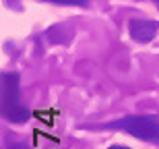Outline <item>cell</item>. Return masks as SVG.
Returning a JSON list of instances; mask_svg holds the SVG:
<instances>
[{
    "instance_id": "6",
    "label": "cell",
    "mask_w": 159,
    "mask_h": 149,
    "mask_svg": "<svg viewBox=\"0 0 159 149\" xmlns=\"http://www.w3.org/2000/svg\"><path fill=\"white\" fill-rule=\"evenodd\" d=\"M107 149H130V147H126V145H112V147H107Z\"/></svg>"
},
{
    "instance_id": "1",
    "label": "cell",
    "mask_w": 159,
    "mask_h": 149,
    "mask_svg": "<svg viewBox=\"0 0 159 149\" xmlns=\"http://www.w3.org/2000/svg\"><path fill=\"white\" fill-rule=\"evenodd\" d=\"M0 112H2V118L12 124H23L31 118L29 108L21 100L19 72H2L0 75Z\"/></svg>"
},
{
    "instance_id": "5",
    "label": "cell",
    "mask_w": 159,
    "mask_h": 149,
    "mask_svg": "<svg viewBox=\"0 0 159 149\" xmlns=\"http://www.w3.org/2000/svg\"><path fill=\"white\" fill-rule=\"evenodd\" d=\"M6 149H29V147H27L25 143H8Z\"/></svg>"
},
{
    "instance_id": "4",
    "label": "cell",
    "mask_w": 159,
    "mask_h": 149,
    "mask_svg": "<svg viewBox=\"0 0 159 149\" xmlns=\"http://www.w3.org/2000/svg\"><path fill=\"white\" fill-rule=\"evenodd\" d=\"M41 2H52L60 6H87L89 0H41Z\"/></svg>"
},
{
    "instance_id": "3",
    "label": "cell",
    "mask_w": 159,
    "mask_h": 149,
    "mask_svg": "<svg viewBox=\"0 0 159 149\" xmlns=\"http://www.w3.org/2000/svg\"><path fill=\"white\" fill-rule=\"evenodd\" d=\"M159 31V23L151 19H132L128 23V33L136 44H149Z\"/></svg>"
},
{
    "instance_id": "2",
    "label": "cell",
    "mask_w": 159,
    "mask_h": 149,
    "mask_svg": "<svg viewBox=\"0 0 159 149\" xmlns=\"http://www.w3.org/2000/svg\"><path fill=\"white\" fill-rule=\"evenodd\" d=\"M107 126L116 128V131H124L136 139L147 141V143L159 145V118L153 114H130V116L110 122Z\"/></svg>"
},
{
    "instance_id": "7",
    "label": "cell",
    "mask_w": 159,
    "mask_h": 149,
    "mask_svg": "<svg viewBox=\"0 0 159 149\" xmlns=\"http://www.w3.org/2000/svg\"><path fill=\"white\" fill-rule=\"evenodd\" d=\"M151 2H153V4H155V6L159 8V0H151Z\"/></svg>"
}]
</instances>
